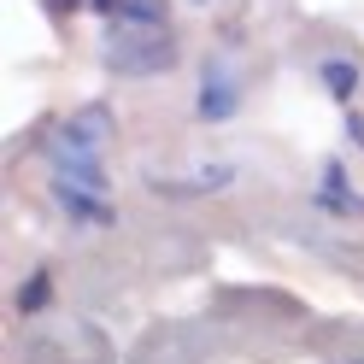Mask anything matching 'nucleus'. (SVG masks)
I'll return each instance as SVG.
<instances>
[{
  "label": "nucleus",
  "mask_w": 364,
  "mask_h": 364,
  "mask_svg": "<svg viewBox=\"0 0 364 364\" xmlns=\"http://www.w3.org/2000/svg\"><path fill=\"white\" fill-rule=\"evenodd\" d=\"M176 59H182V48H176L171 30H129V24H112V36L100 41V65H106L112 77H165Z\"/></svg>",
  "instance_id": "f257e3e1"
},
{
  "label": "nucleus",
  "mask_w": 364,
  "mask_h": 364,
  "mask_svg": "<svg viewBox=\"0 0 364 364\" xmlns=\"http://www.w3.org/2000/svg\"><path fill=\"white\" fill-rule=\"evenodd\" d=\"M241 112V82L223 59H206V71H200V95H194V118L200 124H230Z\"/></svg>",
  "instance_id": "f03ea898"
},
{
  "label": "nucleus",
  "mask_w": 364,
  "mask_h": 364,
  "mask_svg": "<svg viewBox=\"0 0 364 364\" xmlns=\"http://www.w3.org/2000/svg\"><path fill=\"white\" fill-rule=\"evenodd\" d=\"M112 135V112L106 106H82L71 124H59L53 135V159H100V141Z\"/></svg>",
  "instance_id": "7ed1b4c3"
},
{
  "label": "nucleus",
  "mask_w": 364,
  "mask_h": 364,
  "mask_svg": "<svg viewBox=\"0 0 364 364\" xmlns=\"http://www.w3.org/2000/svg\"><path fill=\"white\" fill-rule=\"evenodd\" d=\"M53 200H59V212L71 218V223H82V230H112V223H118V206H112L106 194H77V188H53Z\"/></svg>",
  "instance_id": "20e7f679"
},
{
  "label": "nucleus",
  "mask_w": 364,
  "mask_h": 364,
  "mask_svg": "<svg viewBox=\"0 0 364 364\" xmlns=\"http://www.w3.org/2000/svg\"><path fill=\"white\" fill-rule=\"evenodd\" d=\"M230 182H235V165H206V171H194L188 182L147 176V188H153V194H171V200H188V194H218V188H230Z\"/></svg>",
  "instance_id": "39448f33"
},
{
  "label": "nucleus",
  "mask_w": 364,
  "mask_h": 364,
  "mask_svg": "<svg viewBox=\"0 0 364 364\" xmlns=\"http://www.w3.org/2000/svg\"><path fill=\"white\" fill-rule=\"evenodd\" d=\"M317 206L335 212V218H364V200L347 188V171H341V159L323 165V182H317Z\"/></svg>",
  "instance_id": "423d86ee"
},
{
  "label": "nucleus",
  "mask_w": 364,
  "mask_h": 364,
  "mask_svg": "<svg viewBox=\"0 0 364 364\" xmlns=\"http://www.w3.org/2000/svg\"><path fill=\"white\" fill-rule=\"evenodd\" d=\"M53 188L106 194V171H100V159H53Z\"/></svg>",
  "instance_id": "0eeeda50"
},
{
  "label": "nucleus",
  "mask_w": 364,
  "mask_h": 364,
  "mask_svg": "<svg viewBox=\"0 0 364 364\" xmlns=\"http://www.w3.org/2000/svg\"><path fill=\"white\" fill-rule=\"evenodd\" d=\"M317 82H323V95H329V100H341V106H347V100L358 95V59L329 53L323 65H317Z\"/></svg>",
  "instance_id": "6e6552de"
},
{
  "label": "nucleus",
  "mask_w": 364,
  "mask_h": 364,
  "mask_svg": "<svg viewBox=\"0 0 364 364\" xmlns=\"http://www.w3.org/2000/svg\"><path fill=\"white\" fill-rule=\"evenodd\" d=\"M106 24H129V30H165V0H118Z\"/></svg>",
  "instance_id": "1a4fd4ad"
},
{
  "label": "nucleus",
  "mask_w": 364,
  "mask_h": 364,
  "mask_svg": "<svg viewBox=\"0 0 364 364\" xmlns=\"http://www.w3.org/2000/svg\"><path fill=\"white\" fill-rule=\"evenodd\" d=\"M48 300H53V270H30V277L18 282V294H12L18 317H36V311H48Z\"/></svg>",
  "instance_id": "9d476101"
},
{
  "label": "nucleus",
  "mask_w": 364,
  "mask_h": 364,
  "mask_svg": "<svg viewBox=\"0 0 364 364\" xmlns=\"http://www.w3.org/2000/svg\"><path fill=\"white\" fill-rule=\"evenodd\" d=\"M347 135H353V147H364V118H347Z\"/></svg>",
  "instance_id": "9b49d317"
},
{
  "label": "nucleus",
  "mask_w": 364,
  "mask_h": 364,
  "mask_svg": "<svg viewBox=\"0 0 364 364\" xmlns=\"http://www.w3.org/2000/svg\"><path fill=\"white\" fill-rule=\"evenodd\" d=\"M88 6H95L100 18H112V6H118V0H88Z\"/></svg>",
  "instance_id": "f8f14e48"
},
{
  "label": "nucleus",
  "mask_w": 364,
  "mask_h": 364,
  "mask_svg": "<svg viewBox=\"0 0 364 364\" xmlns=\"http://www.w3.org/2000/svg\"><path fill=\"white\" fill-rule=\"evenodd\" d=\"M194 6H206V0H194Z\"/></svg>",
  "instance_id": "ddd939ff"
}]
</instances>
